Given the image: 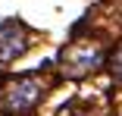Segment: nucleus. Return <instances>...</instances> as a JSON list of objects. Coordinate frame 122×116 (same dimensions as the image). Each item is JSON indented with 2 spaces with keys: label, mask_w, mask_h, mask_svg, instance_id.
<instances>
[{
  "label": "nucleus",
  "mask_w": 122,
  "mask_h": 116,
  "mask_svg": "<svg viewBox=\"0 0 122 116\" xmlns=\"http://www.w3.org/2000/svg\"><path fill=\"white\" fill-rule=\"evenodd\" d=\"M103 60L97 44H72L69 50H63V69L69 75H85L91 69H97Z\"/></svg>",
  "instance_id": "obj_1"
},
{
  "label": "nucleus",
  "mask_w": 122,
  "mask_h": 116,
  "mask_svg": "<svg viewBox=\"0 0 122 116\" xmlns=\"http://www.w3.org/2000/svg\"><path fill=\"white\" fill-rule=\"evenodd\" d=\"M22 50H25V25L16 19H6L0 25V60H16Z\"/></svg>",
  "instance_id": "obj_2"
},
{
  "label": "nucleus",
  "mask_w": 122,
  "mask_h": 116,
  "mask_svg": "<svg viewBox=\"0 0 122 116\" xmlns=\"http://www.w3.org/2000/svg\"><path fill=\"white\" fill-rule=\"evenodd\" d=\"M38 94H41V85L35 79H22L6 91V110H16V113L25 110V107H31L38 100Z\"/></svg>",
  "instance_id": "obj_3"
},
{
  "label": "nucleus",
  "mask_w": 122,
  "mask_h": 116,
  "mask_svg": "<svg viewBox=\"0 0 122 116\" xmlns=\"http://www.w3.org/2000/svg\"><path fill=\"white\" fill-rule=\"evenodd\" d=\"M113 79L116 82H122V47L116 50V57H113Z\"/></svg>",
  "instance_id": "obj_4"
}]
</instances>
